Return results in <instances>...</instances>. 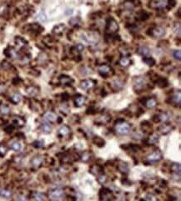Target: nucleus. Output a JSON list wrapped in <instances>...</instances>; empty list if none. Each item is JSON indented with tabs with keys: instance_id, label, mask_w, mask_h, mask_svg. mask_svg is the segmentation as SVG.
<instances>
[{
	"instance_id": "18",
	"label": "nucleus",
	"mask_w": 181,
	"mask_h": 201,
	"mask_svg": "<svg viewBox=\"0 0 181 201\" xmlns=\"http://www.w3.org/2000/svg\"><path fill=\"white\" fill-rule=\"evenodd\" d=\"M93 157V154L91 153L90 151H84L81 155L79 157V159L81 160L82 162L87 163L88 161H90V159Z\"/></svg>"
},
{
	"instance_id": "20",
	"label": "nucleus",
	"mask_w": 181,
	"mask_h": 201,
	"mask_svg": "<svg viewBox=\"0 0 181 201\" xmlns=\"http://www.w3.org/2000/svg\"><path fill=\"white\" fill-rule=\"evenodd\" d=\"M159 139V136L158 135V134H151V135L147 139L145 143H147L148 145H154L158 142Z\"/></svg>"
},
{
	"instance_id": "25",
	"label": "nucleus",
	"mask_w": 181,
	"mask_h": 201,
	"mask_svg": "<svg viewBox=\"0 0 181 201\" xmlns=\"http://www.w3.org/2000/svg\"><path fill=\"white\" fill-rule=\"evenodd\" d=\"M93 143L95 144L96 146H98V147H99V148H102L104 146L105 144V142H104V139H103L102 138H100L99 136H95L93 139Z\"/></svg>"
},
{
	"instance_id": "17",
	"label": "nucleus",
	"mask_w": 181,
	"mask_h": 201,
	"mask_svg": "<svg viewBox=\"0 0 181 201\" xmlns=\"http://www.w3.org/2000/svg\"><path fill=\"white\" fill-rule=\"evenodd\" d=\"M144 104L148 108H154L157 106V99L155 98H149L145 99Z\"/></svg>"
},
{
	"instance_id": "51",
	"label": "nucleus",
	"mask_w": 181,
	"mask_h": 201,
	"mask_svg": "<svg viewBox=\"0 0 181 201\" xmlns=\"http://www.w3.org/2000/svg\"><path fill=\"white\" fill-rule=\"evenodd\" d=\"M79 23V19H78L77 18H74V19H72L70 21H69V24H71V25H76V24H78Z\"/></svg>"
},
{
	"instance_id": "33",
	"label": "nucleus",
	"mask_w": 181,
	"mask_h": 201,
	"mask_svg": "<svg viewBox=\"0 0 181 201\" xmlns=\"http://www.w3.org/2000/svg\"><path fill=\"white\" fill-rule=\"evenodd\" d=\"M111 119V117L110 115H108V114H104V115H103L99 118V119L98 120V122H99L100 123H102V124H106V123H108L110 122V120Z\"/></svg>"
},
{
	"instance_id": "4",
	"label": "nucleus",
	"mask_w": 181,
	"mask_h": 201,
	"mask_svg": "<svg viewBox=\"0 0 181 201\" xmlns=\"http://www.w3.org/2000/svg\"><path fill=\"white\" fill-rule=\"evenodd\" d=\"M146 85V79L142 76H138L134 79V89L136 92L142 91Z\"/></svg>"
},
{
	"instance_id": "8",
	"label": "nucleus",
	"mask_w": 181,
	"mask_h": 201,
	"mask_svg": "<svg viewBox=\"0 0 181 201\" xmlns=\"http://www.w3.org/2000/svg\"><path fill=\"white\" fill-rule=\"evenodd\" d=\"M108 32L110 33H115L118 30H119V24H117V22L113 19H108L107 22V26H106Z\"/></svg>"
},
{
	"instance_id": "46",
	"label": "nucleus",
	"mask_w": 181,
	"mask_h": 201,
	"mask_svg": "<svg viewBox=\"0 0 181 201\" xmlns=\"http://www.w3.org/2000/svg\"><path fill=\"white\" fill-rule=\"evenodd\" d=\"M173 56H174V58L175 59H177V60H179L181 59V52H180V50H175L173 52Z\"/></svg>"
},
{
	"instance_id": "32",
	"label": "nucleus",
	"mask_w": 181,
	"mask_h": 201,
	"mask_svg": "<svg viewBox=\"0 0 181 201\" xmlns=\"http://www.w3.org/2000/svg\"><path fill=\"white\" fill-rule=\"evenodd\" d=\"M156 84L160 88H165V87H166V86L168 85V81H167V79H166L159 78V79H158L156 80Z\"/></svg>"
},
{
	"instance_id": "21",
	"label": "nucleus",
	"mask_w": 181,
	"mask_h": 201,
	"mask_svg": "<svg viewBox=\"0 0 181 201\" xmlns=\"http://www.w3.org/2000/svg\"><path fill=\"white\" fill-rule=\"evenodd\" d=\"M118 169L121 172L122 174H127L129 170V165L126 162H120L118 165Z\"/></svg>"
},
{
	"instance_id": "24",
	"label": "nucleus",
	"mask_w": 181,
	"mask_h": 201,
	"mask_svg": "<svg viewBox=\"0 0 181 201\" xmlns=\"http://www.w3.org/2000/svg\"><path fill=\"white\" fill-rule=\"evenodd\" d=\"M59 81L62 84L64 85H69L73 83V79H72L69 76L67 75H61L59 77Z\"/></svg>"
},
{
	"instance_id": "55",
	"label": "nucleus",
	"mask_w": 181,
	"mask_h": 201,
	"mask_svg": "<svg viewBox=\"0 0 181 201\" xmlns=\"http://www.w3.org/2000/svg\"><path fill=\"white\" fill-rule=\"evenodd\" d=\"M169 4H171L172 6H174V5L176 4V2H175L174 0H169Z\"/></svg>"
},
{
	"instance_id": "48",
	"label": "nucleus",
	"mask_w": 181,
	"mask_h": 201,
	"mask_svg": "<svg viewBox=\"0 0 181 201\" xmlns=\"http://www.w3.org/2000/svg\"><path fill=\"white\" fill-rule=\"evenodd\" d=\"M124 7L126 8H128V9H133L134 8V4L132 2H126L125 4H124Z\"/></svg>"
},
{
	"instance_id": "3",
	"label": "nucleus",
	"mask_w": 181,
	"mask_h": 201,
	"mask_svg": "<svg viewBox=\"0 0 181 201\" xmlns=\"http://www.w3.org/2000/svg\"><path fill=\"white\" fill-rule=\"evenodd\" d=\"M163 159V154L159 149H155L154 151L152 152L151 154H149L147 156L146 161L149 163H154L159 162L160 160Z\"/></svg>"
},
{
	"instance_id": "10",
	"label": "nucleus",
	"mask_w": 181,
	"mask_h": 201,
	"mask_svg": "<svg viewBox=\"0 0 181 201\" xmlns=\"http://www.w3.org/2000/svg\"><path fill=\"white\" fill-rule=\"evenodd\" d=\"M150 32L152 33V35L154 36L155 38H160V37H163L165 35V30L162 27H156L154 28H152Z\"/></svg>"
},
{
	"instance_id": "50",
	"label": "nucleus",
	"mask_w": 181,
	"mask_h": 201,
	"mask_svg": "<svg viewBox=\"0 0 181 201\" xmlns=\"http://www.w3.org/2000/svg\"><path fill=\"white\" fill-rule=\"evenodd\" d=\"M174 31L175 33H178V34H180V24H178V27H177V24H175L174 26Z\"/></svg>"
},
{
	"instance_id": "44",
	"label": "nucleus",
	"mask_w": 181,
	"mask_h": 201,
	"mask_svg": "<svg viewBox=\"0 0 181 201\" xmlns=\"http://www.w3.org/2000/svg\"><path fill=\"white\" fill-rule=\"evenodd\" d=\"M98 181H99L100 185H103V184H105L106 181H107V176L103 174L98 175Z\"/></svg>"
},
{
	"instance_id": "56",
	"label": "nucleus",
	"mask_w": 181,
	"mask_h": 201,
	"mask_svg": "<svg viewBox=\"0 0 181 201\" xmlns=\"http://www.w3.org/2000/svg\"><path fill=\"white\" fill-rule=\"evenodd\" d=\"M62 122V119H60V118H59V123H61Z\"/></svg>"
},
{
	"instance_id": "54",
	"label": "nucleus",
	"mask_w": 181,
	"mask_h": 201,
	"mask_svg": "<svg viewBox=\"0 0 181 201\" xmlns=\"http://www.w3.org/2000/svg\"><path fill=\"white\" fill-rule=\"evenodd\" d=\"M7 128L8 129H5V131L8 132V133H11V132H13V130H14L13 126H8Z\"/></svg>"
},
{
	"instance_id": "12",
	"label": "nucleus",
	"mask_w": 181,
	"mask_h": 201,
	"mask_svg": "<svg viewBox=\"0 0 181 201\" xmlns=\"http://www.w3.org/2000/svg\"><path fill=\"white\" fill-rule=\"evenodd\" d=\"M89 172L94 175H99L101 174H103V169L101 165H92L89 169Z\"/></svg>"
},
{
	"instance_id": "15",
	"label": "nucleus",
	"mask_w": 181,
	"mask_h": 201,
	"mask_svg": "<svg viewBox=\"0 0 181 201\" xmlns=\"http://www.w3.org/2000/svg\"><path fill=\"white\" fill-rule=\"evenodd\" d=\"M111 72V68L107 64H103L99 66V73L101 74L102 76H107L110 74Z\"/></svg>"
},
{
	"instance_id": "26",
	"label": "nucleus",
	"mask_w": 181,
	"mask_h": 201,
	"mask_svg": "<svg viewBox=\"0 0 181 201\" xmlns=\"http://www.w3.org/2000/svg\"><path fill=\"white\" fill-rule=\"evenodd\" d=\"M141 128L143 133H150V131L152 130V126L148 121H143L141 123Z\"/></svg>"
},
{
	"instance_id": "29",
	"label": "nucleus",
	"mask_w": 181,
	"mask_h": 201,
	"mask_svg": "<svg viewBox=\"0 0 181 201\" xmlns=\"http://www.w3.org/2000/svg\"><path fill=\"white\" fill-rule=\"evenodd\" d=\"M65 29V25L64 24H59L53 28V32L55 34H60L64 32V30Z\"/></svg>"
},
{
	"instance_id": "34",
	"label": "nucleus",
	"mask_w": 181,
	"mask_h": 201,
	"mask_svg": "<svg viewBox=\"0 0 181 201\" xmlns=\"http://www.w3.org/2000/svg\"><path fill=\"white\" fill-rule=\"evenodd\" d=\"M0 196L8 199V198H10L12 196V192L10 190H8V189H1V190H0Z\"/></svg>"
},
{
	"instance_id": "23",
	"label": "nucleus",
	"mask_w": 181,
	"mask_h": 201,
	"mask_svg": "<svg viewBox=\"0 0 181 201\" xmlns=\"http://www.w3.org/2000/svg\"><path fill=\"white\" fill-rule=\"evenodd\" d=\"M170 171L172 173H174V174H180V165L179 163H172L170 165Z\"/></svg>"
},
{
	"instance_id": "1",
	"label": "nucleus",
	"mask_w": 181,
	"mask_h": 201,
	"mask_svg": "<svg viewBox=\"0 0 181 201\" xmlns=\"http://www.w3.org/2000/svg\"><path fill=\"white\" fill-rule=\"evenodd\" d=\"M114 130H115L116 133L120 134V135H125V134H128L129 133V131L131 130V125L129 123L125 122L124 120L118 121L115 126H114Z\"/></svg>"
},
{
	"instance_id": "45",
	"label": "nucleus",
	"mask_w": 181,
	"mask_h": 201,
	"mask_svg": "<svg viewBox=\"0 0 181 201\" xmlns=\"http://www.w3.org/2000/svg\"><path fill=\"white\" fill-rule=\"evenodd\" d=\"M7 152H8V148H7V146L4 144V143H1L0 144V156H4L5 154H7Z\"/></svg>"
},
{
	"instance_id": "31",
	"label": "nucleus",
	"mask_w": 181,
	"mask_h": 201,
	"mask_svg": "<svg viewBox=\"0 0 181 201\" xmlns=\"http://www.w3.org/2000/svg\"><path fill=\"white\" fill-rule=\"evenodd\" d=\"M138 53L143 56H147L149 53V49L145 46H141V47L138 48Z\"/></svg>"
},
{
	"instance_id": "37",
	"label": "nucleus",
	"mask_w": 181,
	"mask_h": 201,
	"mask_svg": "<svg viewBox=\"0 0 181 201\" xmlns=\"http://www.w3.org/2000/svg\"><path fill=\"white\" fill-rule=\"evenodd\" d=\"M143 61L148 66H150V67H152V66H154L155 64L154 59L153 58H151V57H144V58L143 59Z\"/></svg>"
},
{
	"instance_id": "7",
	"label": "nucleus",
	"mask_w": 181,
	"mask_h": 201,
	"mask_svg": "<svg viewBox=\"0 0 181 201\" xmlns=\"http://www.w3.org/2000/svg\"><path fill=\"white\" fill-rule=\"evenodd\" d=\"M153 121L155 123H159V122H162V123H168L169 120V115L167 113H161V114H154L152 118Z\"/></svg>"
},
{
	"instance_id": "52",
	"label": "nucleus",
	"mask_w": 181,
	"mask_h": 201,
	"mask_svg": "<svg viewBox=\"0 0 181 201\" xmlns=\"http://www.w3.org/2000/svg\"><path fill=\"white\" fill-rule=\"evenodd\" d=\"M148 18H149V15L147 13H143L142 14H140V19L141 20H143V21H144V20H146Z\"/></svg>"
},
{
	"instance_id": "28",
	"label": "nucleus",
	"mask_w": 181,
	"mask_h": 201,
	"mask_svg": "<svg viewBox=\"0 0 181 201\" xmlns=\"http://www.w3.org/2000/svg\"><path fill=\"white\" fill-rule=\"evenodd\" d=\"M26 92L29 96H36L37 94H39V88H37L36 87H28L27 89H26Z\"/></svg>"
},
{
	"instance_id": "40",
	"label": "nucleus",
	"mask_w": 181,
	"mask_h": 201,
	"mask_svg": "<svg viewBox=\"0 0 181 201\" xmlns=\"http://www.w3.org/2000/svg\"><path fill=\"white\" fill-rule=\"evenodd\" d=\"M16 44L18 46H19V47L23 48V47H24L25 45H27V42H26L25 39L20 38V37H18V38H16Z\"/></svg>"
},
{
	"instance_id": "47",
	"label": "nucleus",
	"mask_w": 181,
	"mask_h": 201,
	"mask_svg": "<svg viewBox=\"0 0 181 201\" xmlns=\"http://www.w3.org/2000/svg\"><path fill=\"white\" fill-rule=\"evenodd\" d=\"M44 145V143L42 141V140H39V141H35L33 143V146L37 149H39V148H42L43 146Z\"/></svg>"
},
{
	"instance_id": "6",
	"label": "nucleus",
	"mask_w": 181,
	"mask_h": 201,
	"mask_svg": "<svg viewBox=\"0 0 181 201\" xmlns=\"http://www.w3.org/2000/svg\"><path fill=\"white\" fill-rule=\"evenodd\" d=\"M99 199L101 200H108V199H114V197L113 196L112 191L110 189L103 188L101 190L99 191Z\"/></svg>"
},
{
	"instance_id": "19",
	"label": "nucleus",
	"mask_w": 181,
	"mask_h": 201,
	"mask_svg": "<svg viewBox=\"0 0 181 201\" xmlns=\"http://www.w3.org/2000/svg\"><path fill=\"white\" fill-rule=\"evenodd\" d=\"M13 123L14 126H16V127H23V126L25 124V121L22 117L15 116V117H13Z\"/></svg>"
},
{
	"instance_id": "35",
	"label": "nucleus",
	"mask_w": 181,
	"mask_h": 201,
	"mask_svg": "<svg viewBox=\"0 0 181 201\" xmlns=\"http://www.w3.org/2000/svg\"><path fill=\"white\" fill-rule=\"evenodd\" d=\"M119 64L122 66V67H128V66L130 64V59L127 57H123V58L120 59L119 60Z\"/></svg>"
},
{
	"instance_id": "41",
	"label": "nucleus",
	"mask_w": 181,
	"mask_h": 201,
	"mask_svg": "<svg viewBox=\"0 0 181 201\" xmlns=\"http://www.w3.org/2000/svg\"><path fill=\"white\" fill-rule=\"evenodd\" d=\"M37 19L39 20V21H41V22H45L46 20H47V16H46V14H45L44 10L40 11L39 13L38 14V16H37Z\"/></svg>"
},
{
	"instance_id": "36",
	"label": "nucleus",
	"mask_w": 181,
	"mask_h": 201,
	"mask_svg": "<svg viewBox=\"0 0 181 201\" xmlns=\"http://www.w3.org/2000/svg\"><path fill=\"white\" fill-rule=\"evenodd\" d=\"M41 130L44 132V133H47V134L50 133V132L52 131V127H51V125L49 124V123H44L41 125Z\"/></svg>"
},
{
	"instance_id": "30",
	"label": "nucleus",
	"mask_w": 181,
	"mask_h": 201,
	"mask_svg": "<svg viewBox=\"0 0 181 201\" xmlns=\"http://www.w3.org/2000/svg\"><path fill=\"white\" fill-rule=\"evenodd\" d=\"M10 148L13 149V150L16 151V152H19L22 150V144L19 142H13L10 144Z\"/></svg>"
},
{
	"instance_id": "14",
	"label": "nucleus",
	"mask_w": 181,
	"mask_h": 201,
	"mask_svg": "<svg viewBox=\"0 0 181 201\" xmlns=\"http://www.w3.org/2000/svg\"><path fill=\"white\" fill-rule=\"evenodd\" d=\"M94 83L90 79H86V80H83L80 84V88L84 90H88L91 89L92 88H94Z\"/></svg>"
},
{
	"instance_id": "16",
	"label": "nucleus",
	"mask_w": 181,
	"mask_h": 201,
	"mask_svg": "<svg viewBox=\"0 0 181 201\" xmlns=\"http://www.w3.org/2000/svg\"><path fill=\"white\" fill-rule=\"evenodd\" d=\"M71 133V130L70 128L68 127L67 125H64L62 126L61 128L59 129V131H58V134L59 136L61 137H65V136H68V134Z\"/></svg>"
},
{
	"instance_id": "22",
	"label": "nucleus",
	"mask_w": 181,
	"mask_h": 201,
	"mask_svg": "<svg viewBox=\"0 0 181 201\" xmlns=\"http://www.w3.org/2000/svg\"><path fill=\"white\" fill-rule=\"evenodd\" d=\"M85 100H86L85 97L82 95H79L74 99V104H75L76 107H82L85 104Z\"/></svg>"
},
{
	"instance_id": "42",
	"label": "nucleus",
	"mask_w": 181,
	"mask_h": 201,
	"mask_svg": "<svg viewBox=\"0 0 181 201\" xmlns=\"http://www.w3.org/2000/svg\"><path fill=\"white\" fill-rule=\"evenodd\" d=\"M0 113L2 114H4V115H8V114H9L10 113V108L8 107V105L2 106L1 108H0Z\"/></svg>"
},
{
	"instance_id": "11",
	"label": "nucleus",
	"mask_w": 181,
	"mask_h": 201,
	"mask_svg": "<svg viewBox=\"0 0 181 201\" xmlns=\"http://www.w3.org/2000/svg\"><path fill=\"white\" fill-rule=\"evenodd\" d=\"M43 163H44V158L42 156H35L31 160V165L35 169L39 168L43 165Z\"/></svg>"
},
{
	"instance_id": "9",
	"label": "nucleus",
	"mask_w": 181,
	"mask_h": 201,
	"mask_svg": "<svg viewBox=\"0 0 181 201\" xmlns=\"http://www.w3.org/2000/svg\"><path fill=\"white\" fill-rule=\"evenodd\" d=\"M44 119L46 120V121L53 123V122L56 121L57 119H58V116H57V114L54 113V112L48 111V112H46V113L44 114Z\"/></svg>"
},
{
	"instance_id": "38",
	"label": "nucleus",
	"mask_w": 181,
	"mask_h": 201,
	"mask_svg": "<svg viewBox=\"0 0 181 201\" xmlns=\"http://www.w3.org/2000/svg\"><path fill=\"white\" fill-rule=\"evenodd\" d=\"M22 97L19 94H13L12 97H11V101H12L13 104H19V103L21 101Z\"/></svg>"
},
{
	"instance_id": "39",
	"label": "nucleus",
	"mask_w": 181,
	"mask_h": 201,
	"mask_svg": "<svg viewBox=\"0 0 181 201\" xmlns=\"http://www.w3.org/2000/svg\"><path fill=\"white\" fill-rule=\"evenodd\" d=\"M32 195H33V199H37V200H44L45 199L44 194L40 193V192H33Z\"/></svg>"
},
{
	"instance_id": "49",
	"label": "nucleus",
	"mask_w": 181,
	"mask_h": 201,
	"mask_svg": "<svg viewBox=\"0 0 181 201\" xmlns=\"http://www.w3.org/2000/svg\"><path fill=\"white\" fill-rule=\"evenodd\" d=\"M75 49L77 50V52H82L83 50H84V45L81 44H77L76 45V47H75Z\"/></svg>"
},
{
	"instance_id": "57",
	"label": "nucleus",
	"mask_w": 181,
	"mask_h": 201,
	"mask_svg": "<svg viewBox=\"0 0 181 201\" xmlns=\"http://www.w3.org/2000/svg\"><path fill=\"white\" fill-rule=\"evenodd\" d=\"M0 106H1V101H0Z\"/></svg>"
},
{
	"instance_id": "27",
	"label": "nucleus",
	"mask_w": 181,
	"mask_h": 201,
	"mask_svg": "<svg viewBox=\"0 0 181 201\" xmlns=\"http://www.w3.org/2000/svg\"><path fill=\"white\" fill-rule=\"evenodd\" d=\"M181 101V95H180V91H178V93H175L172 96V102L175 104L179 105Z\"/></svg>"
},
{
	"instance_id": "43",
	"label": "nucleus",
	"mask_w": 181,
	"mask_h": 201,
	"mask_svg": "<svg viewBox=\"0 0 181 201\" xmlns=\"http://www.w3.org/2000/svg\"><path fill=\"white\" fill-rule=\"evenodd\" d=\"M113 85H114V87L117 90L121 89V88H123V82L121 81V80L116 79V80H114V81L113 82Z\"/></svg>"
},
{
	"instance_id": "13",
	"label": "nucleus",
	"mask_w": 181,
	"mask_h": 201,
	"mask_svg": "<svg viewBox=\"0 0 181 201\" xmlns=\"http://www.w3.org/2000/svg\"><path fill=\"white\" fill-rule=\"evenodd\" d=\"M172 130H173V127L171 125L168 124L167 123H165V124L159 127V132L161 134H164V135H167Z\"/></svg>"
},
{
	"instance_id": "5",
	"label": "nucleus",
	"mask_w": 181,
	"mask_h": 201,
	"mask_svg": "<svg viewBox=\"0 0 181 201\" xmlns=\"http://www.w3.org/2000/svg\"><path fill=\"white\" fill-rule=\"evenodd\" d=\"M64 192L61 189H53L48 191V197L52 199H59L64 197Z\"/></svg>"
},
{
	"instance_id": "53",
	"label": "nucleus",
	"mask_w": 181,
	"mask_h": 201,
	"mask_svg": "<svg viewBox=\"0 0 181 201\" xmlns=\"http://www.w3.org/2000/svg\"><path fill=\"white\" fill-rule=\"evenodd\" d=\"M155 199V198L153 196V194H149L146 195V197H145V199H147V200H154Z\"/></svg>"
},
{
	"instance_id": "2",
	"label": "nucleus",
	"mask_w": 181,
	"mask_h": 201,
	"mask_svg": "<svg viewBox=\"0 0 181 201\" xmlns=\"http://www.w3.org/2000/svg\"><path fill=\"white\" fill-rule=\"evenodd\" d=\"M81 39L88 44H95L99 42V36L95 32H86L82 33Z\"/></svg>"
}]
</instances>
